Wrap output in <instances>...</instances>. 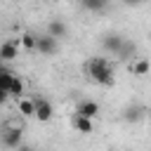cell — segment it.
<instances>
[{
  "mask_svg": "<svg viewBox=\"0 0 151 151\" xmlns=\"http://www.w3.org/2000/svg\"><path fill=\"white\" fill-rule=\"evenodd\" d=\"M7 97H14V99L24 97V80H21L17 73L12 76V80H9V85H7Z\"/></svg>",
  "mask_w": 151,
  "mask_h": 151,
  "instance_id": "obj_15",
  "label": "cell"
},
{
  "mask_svg": "<svg viewBox=\"0 0 151 151\" xmlns=\"http://www.w3.org/2000/svg\"><path fill=\"white\" fill-rule=\"evenodd\" d=\"M85 76L90 80H94L97 85H104V87H111L116 76H113V66L104 59V57H90L85 61Z\"/></svg>",
  "mask_w": 151,
  "mask_h": 151,
  "instance_id": "obj_1",
  "label": "cell"
},
{
  "mask_svg": "<svg viewBox=\"0 0 151 151\" xmlns=\"http://www.w3.org/2000/svg\"><path fill=\"white\" fill-rule=\"evenodd\" d=\"M125 7H137V5H142V0H120Z\"/></svg>",
  "mask_w": 151,
  "mask_h": 151,
  "instance_id": "obj_18",
  "label": "cell"
},
{
  "mask_svg": "<svg viewBox=\"0 0 151 151\" xmlns=\"http://www.w3.org/2000/svg\"><path fill=\"white\" fill-rule=\"evenodd\" d=\"M19 47H24V50H35V33L24 31V33L19 35Z\"/></svg>",
  "mask_w": 151,
  "mask_h": 151,
  "instance_id": "obj_16",
  "label": "cell"
},
{
  "mask_svg": "<svg viewBox=\"0 0 151 151\" xmlns=\"http://www.w3.org/2000/svg\"><path fill=\"white\" fill-rule=\"evenodd\" d=\"M47 35L54 38V40L66 38V35H68V26H66V21H64V19H52V21L47 24Z\"/></svg>",
  "mask_w": 151,
  "mask_h": 151,
  "instance_id": "obj_8",
  "label": "cell"
},
{
  "mask_svg": "<svg viewBox=\"0 0 151 151\" xmlns=\"http://www.w3.org/2000/svg\"><path fill=\"white\" fill-rule=\"evenodd\" d=\"M17 57H19V38L0 42V61H14Z\"/></svg>",
  "mask_w": 151,
  "mask_h": 151,
  "instance_id": "obj_5",
  "label": "cell"
},
{
  "mask_svg": "<svg viewBox=\"0 0 151 151\" xmlns=\"http://www.w3.org/2000/svg\"><path fill=\"white\" fill-rule=\"evenodd\" d=\"M17 111L21 118H33V97H19L17 99Z\"/></svg>",
  "mask_w": 151,
  "mask_h": 151,
  "instance_id": "obj_14",
  "label": "cell"
},
{
  "mask_svg": "<svg viewBox=\"0 0 151 151\" xmlns=\"http://www.w3.org/2000/svg\"><path fill=\"white\" fill-rule=\"evenodd\" d=\"M71 125H73V127H76V132H80V134H90V132L94 130V120L83 118V116H78V113H73V116H71Z\"/></svg>",
  "mask_w": 151,
  "mask_h": 151,
  "instance_id": "obj_9",
  "label": "cell"
},
{
  "mask_svg": "<svg viewBox=\"0 0 151 151\" xmlns=\"http://www.w3.org/2000/svg\"><path fill=\"white\" fill-rule=\"evenodd\" d=\"M52 116H54V109H52L50 99H45V97H33V118L47 123V120H52Z\"/></svg>",
  "mask_w": 151,
  "mask_h": 151,
  "instance_id": "obj_2",
  "label": "cell"
},
{
  "mask_svg": "<svg viewBox=\"0 0 151 151\" xmlns=\"http://www.w3.org/2000/svg\"><path fill=\"white\" fill-rule=\"evenodd\" d=\"M35 50H38L40 54H45V57H52V54H57V50H59V40L50 38L47 33L35 35Z\"/></svg>",
  "mask_w": 151,
  "mask_h": 151,
  "instance_id": "obj_3",
  "label": "cell"
},
{
  "mask_svg": "<svg viewBox=\"0 0 151 151\" xmlns=\"http://www.w3.org/2000/svg\"><path fill=\"white\" fill-rule=\"evenodd\" d=\"M144 2H151V0H142V5H144Z\"/></svg>",
  "mask_w": 151,
  "mask_h": 151,
  "instance_id": "obj_20",
  "label": "cell"
},
{
  "mask_svg": "<svg viewBox=\"0 0 151 151\" xmlns=\"http://www.w3.org/2000/svg\"><path fill=\"white\" fill-rule=\"evenodd\" d=\"M5 101H7V92H5V90H0V104H5Z\"/></svg>",
  "mask_w": 151,
  "mask_h": 151,
  "instance_id": "obj_19",
  "label": "cell"
},
{
  "mask_svg": "<svg viewBox=\"0 0 151 151\" xmlns=\"http://www.w3.org/2000/svg\"><path fill=\"white\" fill-rule=\"evenodd\" d=\"M21 142H24V130H7V127L0 130V144L2 146H7V149L14 151Z\"/></svg>",
  "mask_w": 151,
  "mask_h": 151,
  "instance_id": "obj_4",
  "label": "cell"
},
{
  "mask_svg": "<svg viewBox=\"0 0 151 151\" xmlns=\"http://www.w3.org/2000/svg\"><path fill=\"white\" fill-rule=\"evenodd\" d=\"M144 116H146V106H142V104H132V106H127L123 111V118L127 123H139Z\"/></svg>",
  "mask_w": 151,
  "mask_h": 151,
  "instance_id": "obj_10",
  "label": "cell"
},
{
  "mask_svg": "<svg viewBox=\"0 0 151 151\" xmlns=\"http://www.w3.org/2000/svg\"><path fill=\"white\" fill-rule=\"evenodd\" d=\"M123 42H125V38L120 35V33H106L104 38H101V47L109 52V54H118V50L123 47Z\"/></svg>",
  "mask_w": 151,
  "mask_h": 151,
  "instance_id": "obj_7",
  "label": "cell"
},
{
  "mask_svg": "<svg viewBox=\"0 0 151 151\" xmlns=\"http://www.w3.org/2000/svg\"><path fill=\"white\" fill-rule=\"evenodd\" d=\"M109 2H111V0H78V5H80L83 9H87V12H94V14H101V12H106Z\"/></svg>",
  "mask_w": 151,
  "mask_h": 151,
  "instance_id": "obj_11",
  "label": "cell"
},
{
  "mask_svg": "<svg viewBox=\"0 0 151 151\" xmlns=\"http://www.w3.org/2000/svg\"><path fill=\"white\" fill-rule=\"evenodd\" d=\"M73 113H78V116H83V118L94 120V118L99 116V104H97L94 99H83V101H78V106H76V111H73Z\"/></svg>",
  "mask_w": 151,
  "mask_h": 151,
  "instance_id": "obj_6",
  "label": "cell"
},
{
  "mask_svg": "<svg viewBox=\"0 0 151 151\" xmlns=\"http://www.w3.org/2000/svg\"><path fill=\"white\" fill-rule=\"evenodd\" d=\"M14 151H35V149H33L31 144H24V142H21V144H19V146H17Z\"/></svg>",
  "mask_w": 151,
  "mask_h": 151,
  "instance_id": "obj_17",
  "label": "cell"
},
{
  "mask_svg": "<svg viewBox=\"0 0 151 151\" xmlns=\"http://www.w3.org/2000/svg\"><path fill=\"white\" fill-rule=\"evenodd\" d=\"M118 59H125V61H132V59H137V42H132V40H127L125 38V42H123V47L118 50V54H116Z\"/></svg>",
  "mask_w": 151,
  "mask_h": 151,
  "instance_id": "obj_12",
  "label": "cell"
},
{
  "mask_svg": "<svg viewBox=\"0 0 151 151\" xmlns=\"http://www.w3.org/2000/svg\"><path fill=\"white\" fill-rule=\"evenodd\" d=\"M127 68H130V73H132V76L144 78V76L149 73V61H146L144 57H137V59H132V61L127 64Z\"/></svg>",
  "mask_w": 151,
  "mask_h": 151,
  "instance_id": "obj_13",
  "label": "cell"
}]
</instances>
